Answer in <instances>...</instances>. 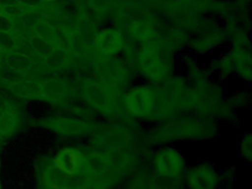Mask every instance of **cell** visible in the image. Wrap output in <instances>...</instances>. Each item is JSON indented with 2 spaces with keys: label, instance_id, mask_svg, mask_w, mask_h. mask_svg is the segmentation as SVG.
Instances as JSON below:
<instances>
[{
  "label": "cell",
  "instance_id": "5",
  "mask_svg": "<svg viewBox=\"0 0 252 189\" xmlns=\"http://www.w3.org/2000/svg\"><path fill=\"white\" fill-rule=\"evenodd\" d=\"M33 125L48 128L62 135L80 137L94 134L101 124L75 118L55 117L35 121Z\"/></svg>",
  "mask_w": 252,
  "mask_h": 189
},
{
  "label": "cell",
  "instance_id": "25",
  "mask_svg": "<svg viewBox=\"0 0 252 189\" xmlns=\"http://www.w3.org/2000/svg\"><path fill=\"white\" fill-rule=\"evenodd\" d=\"M3 14V10H2V7L0 6V15Z\"/></svg>",
  "mask_w": 252,
  "mask_h": 189
},
{
  "label": "cell",
  "instance_id": "22",
  "mask_svg": "<svg viewBox=\"0 0 252 189\" xmlns=\"http://www.w3.org/2000/svg\"><path fill=\"white\" fill-rule=\"evenodd\" d=\"M20 4L26 6V7H39L43 4V0H17Z\"/></svg>",
  "mask_w": 252,
  "mask_h": 189
},
{
  "label": "cell",
  "instance_id": "10",
  "mask_svg": "<svg viewBox=\"0 0 252 189\" xmlns=\"http://www.w3.org/2000/svg\"><path fill=\"white\" fill-rule=\"evenodd\" d=\"M68 95L69 87L65 81L60 79L42 81L40 100L58 104L63 103Z\"/></svg>",
  "mask_w": 252,
  "mask_h": 189
},
{
  "label": "cell",
  "instance_id": "14",
  "mask_svg": "<svg viewBox=\"0 0 252 189\" xmlns=\"http://www.w3.org/2000/svg\"><path fill=\"white\" fill-rule=\"evenodd\" d=\"M30 44L38 54L43 57H50L55 52V46L54 44L43 39L36 34L31 37Z\"/></svg>",
  "mask_w": 252,
  "mask_h": 189
},
{
  "label": "cell",
  "instance_id": "12",
  "mask_svg": "<svg viewBox=\"0 0 252 189\" xmlns=\"http://www.w3.org/2000/svg\"><path fill=\"white\" fill-rule=\"evenodd\" d=\"M40 176L43 189H63L69 174L60 169L52 160L45 165Z\"/></svg>",
  "mask_w": 252,
  "mask_h": 189
},
{
  "label": "cell",
  "instance_id": "9",
  "mask_svg": "<svg viewBox=\"0 0 252 189\" xmlns=\"http://www.w3.org/2000/svg\"><path fill=\"white\" fill-rule=\"evenodd\" d=\"M124 37L120 31L116 29H106L95 37L97 49L105 55H114L120 52L124 47Z\"/></svg>",
  "mask_w": 252,
  "mask_h": 189
},
{
  "label": "cell",
  "instance_id": "1",
  "mask_svg": "<svg viewBox=\"0 0 252 189\" xmlns=\"http://www.w3.org/2000/svg\"><path fill=\"white\" fill-rule=\"evenodd\" d=\"M218 131L219 124L214 118L197 115H177L143 130V140L153 149L178 142L210 140L218 135Z\"/></svg>",
  "mask_w": 252,
  "mask_h": 189
},
{
  "label": "cell",
  "instance_id": "4",
  "mask_svg": "<svg viewBox=\"0 0 252 189\" xmlns=\"http://www.w3.org/2000/svg\"><path fill=\"white\" fill-rule=\"evenodd\" d=\"M184 189H220L221 173L210 162L188 166L182 180Z\"/></svg>",
  "mask_w": 252,
  "mask_h": 189
},
{
  "label": "cell",
  "instance_id": "16",
  "mask_svg": "<svg viewBox=\"0 0 252 189\" xmlns=\"http://www.w3.org/2000/svg\"><path fill=\"white\" fill-rule=\"evenodd\" d=\"M35 32L37 35L46 41H49L54 46L57 45L55 31L54 28L45 22H38L35 25Z\"/></svg>",
  "mask_w": 252,
  "mask_h": 189
},
{
  "label": "cell",
  "instance_id": "19",
  "mask_svg": "<svg viewBox=\"0 0 252 189\" xmlns=\"http://www.w3.org/2000/svg\"><path fill=\"white\" fill-rule=\"evenodd\" d=\"M57 45L64 50L70 49V33L61 28H54Z\"/></svg>",
  "mask_w": 252,
  "mask_h": 189
},
{
  "label": "cell",
  "instance_id": "23",
  "mask_svg": "<svg viewBox=\"0 0 252 189\" xmlns=\"http://www.w3.org/2000/svg\"><path fill=\"white\" fill-rule=\"evenodd\" d=\"M17 4H20L17 0H0V6L2 7Z\"/></svg>",
  "mask_w": 252,
  "mask_h": 189
},
{
  "label": "cell",
  "instance_id": "7",
  "mask_svg": "<svg viewBox=\"0 0 252 189\" xmlns=\"http://www.w3.org/2000/svg\"><path fill=\"white\" fill-rule=\"evenodd\" d=\"M53 161L60 169L69 175L85 173V152L78 149L73 148L63 149Z\"/></svg>",
  "mask_w": 252,
  "mask_h": 189
},
{
  "label": "cell",
  "instance_id": "26",
  "mask_svg": "<svg viewBox=\"0 0 252 189\" xmlns=\"http://www.w3.org/2000/svg\"><path fill=\"white\" fill-rule=\"evenodd\" d=\"M1 109H2V103L0 101V112H1Z\"/></svg>",
  "mask_w": 252,
  "mask_h": 189
},
{
  "label": "cell",
  "instance_id": "28",
  "mask_svg": "<svg viewBox=\"0 0 252 189\" xmlns=\"http://www.w3.org/2000/svg\"><path fill=\"white\" fill-rule=\"evenodd\" d=\"M0 189H1V184H0Z\"/></svg>",
  "mask_w": 252,
  "mask_h": 189
},
{
  "label": "cell",
  "instance_id": "11",
  "mask_svg": "<svg viewBox=\"0 0 252 189\" xmlns=\"http://www.w3.org/2000/svg\"><path fill=\"white\" fill-rule=\"evenodd\" d=\"M42 81L36 80H21L7 84L12 94L26 100H40Z\"/></svg>",
  "mask_w": 252,
  "mask_h": 189
},
{
  "label": "cell",
  "instance_id": "13",
  "mask_svg": "<svg viewBox=\"0 0 252 189\" xmlns=\"http://www.w3.org/2000/svg\"><path fill=\"white\" fill-rule=\"evenodd\" d=\"M142 57L141 69L145 76L151 81H160L164 77V69L158 56L148 52Z\"/></svg>",
  "mask_w": 252,
  "mask_h": 189
},
{
  "label": "cell",
  "instance_id": "21",
  "mask_svg": "<svg viewBox=\"0 0 252 189\" xmlns=\"http://www.w3.org/2000/svg\"><path fill=\"white\" fill-rule=\"evenodd\" d=\"M14 28L12 19L5 14L0 15V32H9Z\"/></svg>",
  "mask_w": 252,
  "mask_h": 189
},
{
  "label": "cell",
  "instance_id": "3",
  "mask_svg": "<svg viewBox=\"0 0 252 189\" xmlns=\"http://www.w3.org/2000/svg\"><path fill=\"white\" fill-rule=\"evenodd\" d=\"M156 105V92L146 84H140L129 89L122 99V107L126 118L138 123L153 124Z\"/></svg>",
  "mask_w": 252,
  "mask_h": 189
},
{
  "label": "cell",
  "instance_id": "2",
  "mask_svg": "<svg viewBox=\"0 0 252 189\" xmlns=\"http://www.w3.org/2000/svg\"><path fill=\"white\" fill-rule=\"evenodd\" d=\"M148 163L149 169L155 177L177 183L182 182L189 166L184 154L172 145L153 148Z\"/></svg>",
  "mask_w": 252,
  "mask_h": 189
},
{
  "label": "cell",
  "instance_id": "8",
  "mask_svg": "<svg viewBox=\"0 0 252 189\" xmlns=\"http://www.w3.org/2000/svg\"><path fill=\"white\" fill-rule=\"evenodd\" d=\"M21 111L14 103L5 101L0 112V128L5 139L14 135L22 125Z\"/></svg>",
  "mask_w": 252,
  "mask_h": 189
},
{
  "label": "cell",
  "instance_id": "6",
  "mask_svg": "<svg viewBox=\"0 0 252 189\" xmlns=\"http://www.w3.org/2000/svg\"><path fill=\"white\" fill-rule=\"evenodd\" d=\"M82 90L84 98L93 108L110 119L119 121L113 113L112 96L104 86L94 81H86L82 85Z\"/></svg>",
  "mask_w": 252,
  "mask_h": 189
},
{
  "label": "cell",
  "instance_id": "24",
  "mask_svg": "<svg viewBox=\"0 0 252 189\" xmlns=\"http://www.w3.org/2000/svg\"><path fill=\"white\" fill-rule=\"evenodd\" d=\"M4 139H5V137H4L3 133H2V129L0 128V141H2Z\"/></svg>",
  "mask_w": 252,
  "mask_h": 189
},
{
  "label": "cell",
  "instance_id": "27",
  "mask_svg": "<svg viewBox=\"0 0 252 189\" xmlns=\"http://www.w3.org/2000/svg\"><path fill=\"white\" fill-rule=\"evenodd\" d=\"M44 1H53V0H43Z\"/></svg>",
  "mask_w": 252,
  "mask_h": 189
},
{
  "label": "cell",
  "instance_id": "18",
  "mask_svg": "<svg viewBox=\"0 0 252 189\" xmlns=\"http://www.w3.org/2000/svg\"><path fill=\"white\" fill-rule=\"evenodd\" d=\"M2 10H3V14L12 19L13 18L21 17L23 15L30 13L31 10H33V8L26 7L23 4H17L2 7Z\"/></svg>",
  "mask_w": 252,
  "mask_h": 189
},
{
  "label": "cell",
  "instance_id": "15",
  "mask_svg": "<svg viewBox=\"0 0 252 189\" xmlns=\"http://www.w3.org/2000/svg\"><path fill=\"white\" fill-rule=\"evenodd\" d=\"M239 153L243 160L252 162V135L250 132L243 134L239 144Z\"/></svg>",
  "mask_w": 252,
  "mask_h": 189
},
{
  "label": "cell",
  "instance_id": "20",
  "mask_svg": "<svg viewBox=\"0 0 252 189\" xmlns=\"http://www.w3.org/2000/svg\"><path fill=\"white\" fill-rule=\"evenodd\" d=\"M17 47L15 38L8 32H0V50L11 51Z\"/></svg>",
  "mask_w": 252,
  "mask_h": 189
},
{
  "label": "cell",
  "instance_id": "17",
  "mask_svg": "<svg viewBox=\"0 0 252 189\" xmlns=\"http://www.w3.org/2000/svg\"><path fill=\"white\" fill-rule=\"evenodd\" d=\"M8 66L13 70H26L30 67L32 62L29 58L23 55L12 53L8 58Z\"/></svg>",
  "mask_w": 252,
  "mask_h": 189
}]
</instances>
